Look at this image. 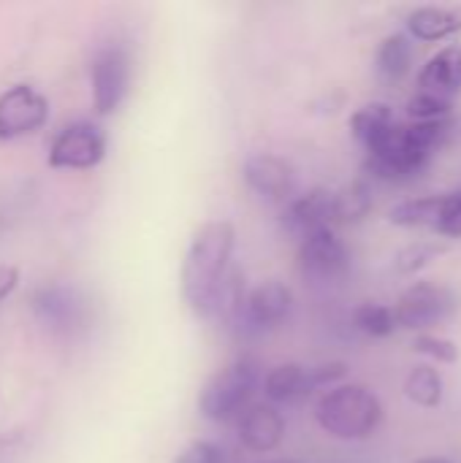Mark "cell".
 Wrapping results in <instances>:
<instances>
[{
	"label": "cell",
	"instance_id": "obj_20",
	"mask_svg": "<svg viewBox=\"0 0 461 463\" xmlns=\"http://www.w3.org/2000/svg\"><path fill=\"white\" fill-rule=\"evenodd\" d=\"M402 391L410 404H416L421 410H437L446 396V383L435 364H418L408 372Z\"/></svg>",
	"mask_w": 461,
	"mask_h": 463
},
{
	"label": "cell",
	"instance_id": "obj_6",
	"mask_svg": "<svg viewBox=\"0 0 461 463\" xmlns=\"http://www.w3.org/2000/svg\"><path fill=\"white\" fill-rule=\"evenodd\" d=\"M130 73L133 65L125 43L109 41L95 52L90 65V84H92V109L101 117H109L122 106L130 90Z\"/></svg>",
	"mask_w": 461,
	"mask_h": 463
},
{
	"label": "cell",
	"instance_id": "obj_31",
	"mask_svg": "<svg viewBox=\"0 0 461 463\" xmlns=\"http://www.w3.org/2000/svg\"><path fill=\"white\" fill-rule=\"evenodd\" d=\"M408 463H454L451 458H443V456H427V458H416V461Z\"/></svg>",
	"mask_w": 461,
	"mask_h": 463
},
{
	"label": "cell",
	"instance_id": "obj_11",
	"mask_svg": "<svg viewBox=\"0 0 461 463\" xmlns=\"http://www.w3.org/2000/svg\"><path fill=\"white\" fill-rule=\"evenodd\" d=\"M49 103L30 84H16L0 95V141L22 138L43 128Z\"/></svg>",
	"mask_w": 461,
	"mask_h": 463
},
{
	"label": "cell",
	"instance_id": "obj_2",
	"mask_svg": "<svg viewBox=\"0 0 461 463\" xmlns=\"http://www.w3.org/2000/svg\"><path fill=\"white\" fill-rule=\"evenodd\" d=\"M454 133V117L443 122H397L383 144H378L372 152H364L361 168L370 179L378 182H413L429 168L432 157L451 141Z\"/></svg>",
	"mask_w": 461,
	"mask_h": 463
},
{
	"label": "cell",
	"instance_id": "obj_17",
	"mask_svg": "<svg viewBox=\"0 0 461 463\" xmlns=\"http://www.w3.org/2000/svg\"><path fill=\"white\" fill-rule=\"evenodd\" d=\"M408 35L424 43H440L461 33V5H418L408 14Z\"/></svg>",
	"mask_w": 461,
	"mask_h": 463
},
{
	"label": "cell",
	"instance_id": "obj_10",
	"mask_svg": "<svg viewBox=\"0 0 461 463\" xmlns=\"http://www.w3.org/2000/svg\"><path fill=\"white\" fill-rule=\"evenodd\" d=\"M242 179L258 198L269 203H288L291 198H296V168L283 155H250L242 165Z\"/></svg>",
	"mask_w": 461,
	"mask_h": 463
},
{
	"label": "cell",
	"instance_id": "obj_14",
	"mask_svg": "<svg viewBox=\"0 0 461 463\" xmlns=\"http://www.w3.org/2000/svg\"><path fill=\"white\" fill-rule=\"evenodd\" d=\"M236 439L247 453L269 456L285 439V415L280 412V407L269 402H255L236 420Z\"/></svg>",
	"mask_w": 461,
	"mask_h": 463
},
{
	"label": "cell",
	"instance_id": "obj_32",
	"mask_svg": "<svg viewBox=\"0 0 461 463\" xmlns=\"http://www.w3.org/2000/svg\"><path fill=\"white\" fill-rule=\"evenodd\" d=\"M264 463H293V461H264Z\"/></svg>",
	"mask_w": 461,
	"mask_h": 463
},
{
	"label": "cell",
	"instance_id": "obj_8",
	"mask_svg": "<svg viewBox=\"0 0 461 463\" xmlns=\"http://www.w3.org/2000/svg\"><path fill=\"white\" fill-rule=\"evenodd\" d=\"M299 271L315 282H340L351 271V250L334 228H323L299 241Z\"/></svg>",
	"mask_w": 461,
	"mask_h": 463
},
{
	"label": "cell",
	"instance_id": "obj_13",
	"mask_svg": "<svg viewBox=\"0 0 461 463\" xmlns=\"http://www.w3.org/2000/svg\"><path fill=\"white\" fill-rule=\"evenodd\" d=\"M280 225L288 236L299 241L323 228H334V190L310 187L307 193H299L285 203Z\"/></svg>",
	"mask_w": 461,
	"mask_h": 463
},
{
	"label": "cell",
	"instance_id": "obj_19",
	"mask_svg": "<svg viewBox=\"0 0 461 463\" xmlns=\"http://www.w3.org/2000/svg\"><path fill=\"white\" fill-rule=\"evenodd\" d=\"M446 203H448V193H440V195H416V198H405L399 203H394L389 209V222L397 225V228H432L437 231L440 220H443V212H446Z\"/></svg>",
	"mask_w": 461,
	"mask_h": 463
},
{
	"label": "cell",
	"instance_id": "obj_27",
	"mask_svg": "<svg viewBox=\"0 0 461 463\" xmlns=\"http://www.w3.org/2000/svg\"><path fill=\"white\" fill-rule=\"evenodd\" d=\"M174 463H226V453L209 439H193L177 453Z\"/></svg>",
	"mask_w": 461,
	"mask_h": 463
},
{
	"label": "cell",
	"instance_id": "obj_21",
	"mask_svg": "<svg viewBox=\"0 0 461 463\" xmlns=\"http://www.w3.org/2000/svg\"><path fill=\"white\" fill-rule=\"evenodd\" d=\"M413 57H416V46L413 38L408 33H391L380 41L378 54H375V68L383 79L389 81H399L410 73L413 68Z\"/></svg>",
	"mask_w": 461,
	"mask_h": 463
},
{
	"label": "cell",
	"instance_id": "obj_22",
	"mask_svg": "<svg viewBox=\"0 0 461 463\" xmlns=\"http://www.w3.org/2000/svg\"><path fill=\"white\" fill-rule=\"evenodd\" d=\"M372 206H375V201H372L370 182L364 176L353 179L342 190H334V228L364 222L370 217Z\"/></svg>",
	"mask_w": 461,
	"mask_h": 463
},
{
	"label": "cell",
	"instance_id": "obj_25",
	"mask_svg": "<svg viewBox=\"0 0 461 463\" xmlns=\"http://www.w3.org/2000/svg\"><path fill=\"white\" fill-rule=\"evenodd\" d=\"M405 111H408L410 122H443V119L454 117V100L418 90L408 98Z\"/></svg>",
	"mask_w": 461,
	"mask_h": 463
},
{
	"label": "cell",
	"instance_id": "obj_29",
	"mask_svg": "<svg viewBox=\"0 0 461 463\" xmlns=\"http://www.w3.org/2000/svg\"><path fill=\"white\" fill-rule=\"evenodd\" d=\"M437 236H443V239H461V190L448 193V203H446L443 220L437 225Z\"/></svg>",
	"mask_w": 461,
	"mask_h": 463
},
{
	"label": "cell",
	"instance_id": "obj_5",
	"mask_svg": "<svg viewBox=\"0 0 461 463\" xmlns=\"http://www.w3.org/2000/svg\"><path fill=\"white\" fill-rule=\"evenodd\" d=\"M459 309V298L448 285L432 282V279H416L410 288H405L394 304V315L399 328L427 334L435 326H443L454 317Z\"/></svg>",
	"mask_w": 461,
	"mask_h": 463
},
{
	"label": "cell",
	"instance_id": "obj_16",
	"mask_svg": "<svg viewBox=\"0 0 461 463\" xmlns=\"http://www.w3.org/2000/svg\"><path fill=\"white\" fill-rule=\"evenodd\" d=\"M418 90L454 100L461 92V46L448 43L437 49L418 71Z\"/></svg>",
	"mask_w": 461,
	"mask_h": 463
},
{
	"label": "cell",
	"instance_id": "obj_1",
	"mask_svg": "<svg viewBox=\"0 0 461 463\" xmlns=\"http://www.w3.org/2000/svg\"><path fill=\"white\" fill-rule=\"evenodd\" d=\"M234 247H236L234 222L206 220L204 225L196 228L185 250V260L179 271V290H182V301L187 304V309L201 320H209L217 312L223 282L228 271L234 269L231 263Z\"/></svg>",
	"mask_w": 461,
	"mask_h": 463
},
{
	"label": "cell",
	"instance_id": "obj_26",
	"mask_svg": "<svg viewBox=\"0 0 461 463\" xmlns=\"http://www.w3.org/2000/svg\"><path fill=\"white\" fill-rule=\"evenodd\" d=\"M413 350L424 358H429L432 364H440V366H451L459 361V345L448 336H440V334H416L413 339Z\"/></svg>",
	"mask_w": 461,
	"mask_h": 463
},
{
	"label": "cell",
	"instance_id": "obj_7",
	"mask_svg": "<svg viewBox=\"0 0 461 463\" xmlns=\"http://www.w3.org/2000/svg\"><path fill=\"white\" fill-rule=\"evenodd\" d=\"M30 309L38 323L54 336H76L90 320V307L84 296L68 285H43L33 293Z\"/></svg>",
	"mask_w": 461,
	"mask_h": 463
},
{
	"label": "cell",
	"instance_id": "obj_12",
	"mask_svg": "<svg viewBox=\"0 0 461 463\" xmlns=\"http://www.w3.org/2000/svg\"><path fill=\"white\" fill-rule=\"evenodd\" d=\"M293 309V290L280 279H266L247 293L242 326L250 334H266L280 328Z\"/></svg>",
	"mask_w": 461,
	"mask_h": 463
},
{
	"label": "cell",
	"instance_id": "obj_3",
	"mask_svg": "<svg viewBox=\"0 0 461 463\" xmlns=\"http://www.w3.org/2000/svg\"><path fill=\"white\" fill-rule=\"evenodd\" d=\"M312 415L326 437L340 442H364L378 434L386 410L372 388L361 383H342L318 399Z\"/></svg>",
	"mask_w": 461,
	"mask_h": 463
},
{
	"label": "cell",
	"instance_id": "obj_18",
	"mask_svg": "<svg viewBox=\"0 0 461 463\" xmlns=\"http://www.w3.org/2000/svg\"><path fill=\"white\" fill-rule=\"evenodd\" d=\"M348 128H351V136L361 144L364 152H372L378 144L386 141V136L397 128V119H394V109L383 100H372V103H364L361 109H356L348 119Z\"/></svg>",
	"mask_w": 461,
	"mask_h": 463
},
{
	"label": "cell",
	"instance_id": "obj_28",
	"mask_svg": "<svg viewBox=\"0 0 461 463\" xmlns=\"http://www.w3.org/2000/svg\"><path fill=\"white\" fill-rule=\"evenodd\" d=\"M348 377V366L342 361H329V364H321V366H312V383H315V391H331L337 385H342Z\"/></svg>",
	"mask_w": 461,
	"mask_h": 463
},
{
	"label": "cell",
	"instance_id": "obj_24",
	"mask_svg": "<svg viewBox=\"0 0 461 463\" xmlns=\"http://www.w3.org/2000/svg\"><path fill=\"white\" fill-rule=\"evenodd\" d=\"M446 244L435 241V239H421V241H410L405 244L397 255H394V269L402 277H413L418 271H424L427 266H432L440 255H446Z\"/></svg>",
	"mask_w": 461,
	"mask_h": 463
},
{
	"label": "cell",
	"instance_id": "obj_23",
	"mask_svg": "<svg viewBox=\"0 0 461 463\" xmlns=\"http://www.w3.org/2000/svg\"><path fill=\"white\" fill-rule=\"evenodd\" d=\"M353 326L370 339H389L397 334L399 323L394 315V307L378 304V301H364L353 309Z\"/></svg>",
	"mask_w": 461,
	"mask_h": 463
},
{
	"label": "cell",
	"instance_id": "obj_4",
	"mask_svg": "<svg viewBox=\"0 0 461 463\" xmlns=\"http://www.w3.org/2000/svg\"><path fill=\"white\" fill-rule=\"evenodd\" d=\"M261 385V364L253 355H239L206 380L198 393V412L209 423H236L255 404L253 396Z\"/></svg>",
	"mask_w": 461,
	"mask_h": 463
},
{
	"label": "cell",
	"instance_id": "obj_30",
	"mask_svg": "<svg viewBox=\"0 0 461 463\" xmlns=\"http://www.w3.org/2000/svg\"><path fill=\"white\" fill-rule=\"evenodd\" d=\"M16 285H19V269L0 263V301H3V298H8V296L14 293V288H16Z\"/></svg>",
	"mask_w": 461,
	"mask_h": 463
},
{
	"label": "cell",
	"instance_id": "obj_9",
	"mask_svg": "<svg viewBox=\"0 0 461 463\" xmlns=\"http://www.w3.org/2000/svg\"><path fill=\"white\" fill-rule=\"evenodd\" d=\"M106 157V136L92 122H73L60 130V136L49 146L52 168L87 171L101 165Z\"/></svg>",
	"mask_w": 461,
	"mask_h": 463
},
{
	"label": "cell",
	"instance_id": "obj_15",
	"mask_svg": "<svg viewBox=\"0 0 461 463\" xmlns=\"http://www.w3.org/2000/svg\"><path fill=\"white\" fill-rule=\"evenodd\" d=\"M264 399L274 407H288V404H299L307 396L315 393V383H312V366H302V364H280L274 369H269L264 374Z\"/></svg>",
	"mask_w": 461,
	"mask_h": 463
}]
</instances>
